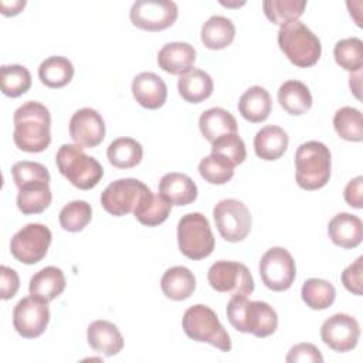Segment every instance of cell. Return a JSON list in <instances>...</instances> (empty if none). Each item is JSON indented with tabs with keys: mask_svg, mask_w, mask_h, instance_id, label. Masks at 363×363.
Segmentation results:
<instances>
[{
	"mask_svg": "<svg viewBox=\"0 0 363 363\" xmlns=\"http://www.w3.org/2000/svg\"><path fill=\"white\" fill-rule=\"evenodd\" d=\"M13 121V140L20 150L38 153L50 146L51 115L45 105L37 101H27L16 109Z\"/></svg>",
	"mask_w": 363,
	"mask_h": 363,
	"instance_id": "6da1fadb",
	"label": "cell"
},
{
	"mask_svg": "<svg viewBox=\"0 0 363 363\" xmlns=\"http://www.w3.org/2000/svg\"><path fill=\"white\" fill-rule=\"evenodd\" d=\"M227 319L238 332L257 337H267L278 328V315L271 305L262 301H248L241 295H233L228 301Z\"/></svg>",
	"mask_w": 363,
	"mask_h": 363,
	"instance_id": "7a4b0ae2",
	"label": "cell"
},
{
	"mask_svg": "<svg viewBox=\"0 0 363 363\" xmlns=\"http://www.w3.org/2000/svg\"><path fill=\"white\" fill-rule=\"evenodd\" d=\"M330 152L329 147L318 140H308L296 149L295 177L303 190H318L326 186L330 177Z\"/></svg>",
	"mask_w": 363,
	"mask_h": 363,
	"instance_id": "3957f363",
	"label": "cell"
},
{
	"mask_svg": "<svg viewBox=\"0 0 363 363\" xmlns=\"http://www.w3.org/2000/svg\"><path fill=\"white\" fill-rule=\"evenodd\" d=\"M278 45L285 57L301 68L315 65L322 54L320 40L299 20L279 27Z\"/></svg>",
	"mask_w": 363,
	"mask_h": 363,
	"instance_id": "277c9868",
	"label": "cell"
},
{
	"mask_svg": "<svg viewBox=\"0 0 363 363\" xmlns=\"http://www.w3.org/2000/svg\"><path fill=\"white\" fill-rule=\"evenodd\" d=\"M55 163L60 173L81 190L95 187L104 176L101 163L95 157L85 155L78 145L64 143L55 155Z\"/></svg>",
	"mask_w": 363,
	"mask_h": 363,
	"instance_id": "5b68a950",
	"label": "cell"
},
{
	"mask_svg": "<svg viewBox=\"0 0 363 363\" xmlns=\"http://www.w3.org/2000/svg\"><path fill=\"white\" fill-rule=\"evenodd\" d=\"M184 333L194 342L210 343L221 352L231 350V339L216 312L201 303L190 306L182 319Z\"/></svg>",
	"mask_w": 363,
	"mask_h": 363,
	"instance_id": "8992f818",
	"label": "cell"
},
{
	"mask_svg": "<svg viewBox=\"0 0 363 363\" xmlns=\"http://www.w3.org/2000/svg\"><path fill=\"white\" fill-rule=\"evenodd\" d=\"M177 242L182 254L190 259L208 257L216 245L208 220L201 213H187L177 223Z\"/></svg>",
	"mask_w": 363,
	"mask_h": 363,
	"instance_id": "52a82bcc",
	"label": "cell"
},
{
	"mask_svg": "<svg viewBox=\"0 0 363 363\" xmlns=\"http://www.w3.org/2000/svg\"><path fill=\"white\" fill-rule=\"evenodd\" d=\"M213 218L220 235L228 242L242 241L251 231V213L235 199H224L213 208Z\"/></svg>",
	"mask_w": 363,
	"mask_h": 363,
	"instance_id": "ba28073f",
	"label": "cell"
},
{
	"mask_svg": "<svg viewBox=\"0 0 363 363\" xmlns=\"http://www.w3.org/2000/svg\"><path fill=\"white\" fill-rule=\"evenodd\" d=\"M207 279L217 292L247 296L254 291V278L250 269L237 261H216L208 268Z\"/></svg>",
	"mask_w": 363,
	"mask_h": 363,
	"instance_id": "9c48e42d",
	"label": "cell"
},
{
	"mask_svg": "<svg viewBox=\"0 0 363 363\" xmlns=\"http://www.w3.org/2000/svg\"><path fill=\"white\" fill-rule=\"evenodd\" d=\"M51 240L52 235L47 225L30 223L13 235L10 241V251L17 261L33 265L45 257Z\"/></svg>",
	"mask_w": 363,
	"mask_h": 363,
	"instance_id": "30bf717a",
	"label": "cell"
},
{
	"mask_svg": "<svg viewBox=\"0 0 363 363\" xmlns=\"http://www.w3.org/2000/svg\"><path fill=\"white\" fill-rule=\"evenodd\" d=\"M258 268L264 285L271 291H286L295 281V261L291 252L282 247H272L264 252Z\"/></svg>",
	"mask_w": 363,
	"mask_h": 363,
	"instance_id": "8fae6325",
	"label": "cell"
},
{
	"mask_svg": "<svg viewBox=\"0 0 363 363\" xmlns=\"http://www.w3.org/2000/svg\"><path fill=\"white\" fill-rule=\"evenodd\" d=\"M177 14V4L170 0H138L129 11L133 26L146 31H162L170 27Z\"/></svg>",
	"mask_w": 363,
	"mask_h": 363,
	"instance_id": "7c38bea8",
	"label": "cell"
},
{
	"mask_svg": "<svg viewBox=\"0 0 363 363\" xmlns=\"http://www.w3.org/2000/svg\"><path fill=\"white\" fill-rule=\"evenodd\" d=\"M147 189L145 183L138 179L126 177L109 183L101 193V204L112 216L122 217L133 213L139 199Z\"/></svg>",
	"mask_w": 363,
	"mask_h": 363,
	"instance_id": "4fadbf2b",
	"label": "cell"
},
{
	"mask_svg": "<svg viewBox=\"0 0 363 363\" xmlns=\"http://www.w3.org/2000/svg\"><path fill=\"white\" fill-rule=\"evenodd\" d=\"M50 322L48 302L37 296H26L13 309V326L26 339H34L44 333Z\"/></svg>",
	"mask_w": 363,
	"mask_h": 363,
	"instance_id": "5bb4252c",
	"label": "cell"
},
{
	"mask_svg": "<svg viewBox=\"0 0 363 363\" xmlns=\"http://www.w3.org/2000/svg\"><path fill=\"white\" fill-rule=\"evenodd\" d=\"M323 343L335 352H349L356 347L360 337L357 320L347 313H335L320 326Z\"/></svg>",
	"mask_w": 363,
	"mask_h": 363,
	"instance_id": "9a60e30c",
	"label": "cell"
},
{
	"mask_svg": "<svg viewBox=\"0 0 363 363\" xmlns=\"http://www.w3.org/2000/svg\"><path fill=\"white\" fill-rule=\"evenodd\" d=\"M69 136L79 147H95L105 138V122L92 108L78 109L69 119Z\"/></svg>",
	"mask_w": 363,
	"mask_h": 363,
	"instance_id": "2e32d148",
	"label": "cell"
},
{
	"mask_svg": "<svg viewBox=\"0 0 363 363\" xmlns=\"http://www.w3.org/2000/svg\"><path fill=\"white\" fill-rule=\"evenodd\" d=\"M132 94L140 106L157 109L166 102L167 86L157 74L140 72L132 81Z\"/></svg>",
	"mask_w": 363,
	"mask_h": 363,
	"instance_id": "e0dca14e",
	"label": "cell"
},
{
	"mask_svg": "<svg viewBox=\"0 0 363 363\" xmlns=\"http://www.w3.org/2000/svg\"><path fill=\"white\" fill-rule=\"evenodd\" d=\"M194 61H196V50L189 43H182V41L167 43L157 52L159 67L172 75L186 74L193 68Z\"/></svg>",
	"mask_w": 363,
	"mask_h": 363,
	"instance_id": "ac0fdd59",
	"label": "cell"
},
{
	"mask_svg": "<svg viewBox=\"0 0 363 363\" xmlns=\"http://www.w3.org/2000/svg\"><path fill=\"white\" fill-rule=\"evenodd\" d=\"M197 186L193 179L184 173H166L159 182V194L172 206H187L197 199Z\"/></svg>",
	"mask_w": 363,
	"mask_h": 363,
	"instance_id": "d6986e66",
	"label": "cell"
},
{
	"mask_svg": "<svg viewBox=\"0 0 363 363\" xmlns=\"http://www.w3.org/2000/svg\"><path fill=\"white\" fill-rule=\"evenodd\" d=\"M88 345L98 353L105 356H115L123 347V337L116 328L109 320H94L89 323L86 330Z\"/></svg>",
	"mask_w": 363,
	"mask_h": 363,
	"instance_id": "ffe728a7",
	"label": "cell"
},
{
	"mask_svg": "<svg viewBox=\"0 0 363 363\" xmlns=\"http://www.w3.org/2000/svg\"><path fill=\"white\" fill-rule=\"evenodd\" d=\"M328 234L335 245L354 248L363 238L362 220L350 213H339L329 221Z\"/></svg>",
	"mask_w": 363,
	"mask_h": 363,
	"instance_id": "44dd1931",
	"label": "cell"
},
{
	"mask_svg": "<svg viewBox=\"0 0 363 363\" xmlns=\"http://www.w3.org/2000/svg\"><path fill=\"white\" fill-rule=\"evenodd\" d=\"M288 143V133L282 128L267 125L257 132L254 138V150L262 160H277L285 153Z\"/></svg>",
	"mask_w": 363,
	"mask_h": 363,
	"instance_id": "7402d4cb",
	"label": "cell"
},
{
	"mask_svg": "<svg viewBox=\"0 0 363 363\" xmlns=\"http://www.w3.org/2000/svg\"><path fill=\"white\" fill-rule=\"evenodd\" d=\"M170 211L172 204L162 194H156L147 187L139 199L133 214L140 224L155 227L166 221Z\"/></svg>",
	"mask_w": 363,
	"mask_h": 363,
	"instance_id": "603a6c76",
	"label": "cell"
},
{
	"mask_svg": "<svg viewBox=\"0 0 363 363\" xmlns=\"http://www.w3.org/2000/svg\"><path fill=\"white\" fill-rule=\"evenodd\" d=\"M65 289L64 272L57 267H45L35 272L28 284L30 295L50 302L60 296Z\"/></svg>",
	"mask_w": 363,
	"mask_h": 363,
	"instance_id": "cb8c5ba5",
	"label": "cell"
},
{
	"mask_svg": "<svg viewBox=\"0 0 363 363\" xmlns=\"http://www.w3.org/2000/svg\"><path fill=\"white\" fill-rule=\"evenodd\" d=\"M272 109L269 92L259 85L250 86L238 101V111L244 119L252 123L265 121Z\"/></svg>",
	"mask_w": 363,
	"mask_h": 363,
	"instance_id": "d4e9b609",
	"label": "cell"
},
{
	"mask_svg": "<svg viewBox=\"0 0 363 363\" xmlns=\"http://www.w3.org/2000/svg\"><path fill=\"white\" fill-rule=\"evenodd\" d=\"M278 102L281 108L289 115L299 116L311 109L313 101L309 88L303 82L298 79H289L279 86Z\"/></svg>",
	"mask_w": 363,
	"mask_h": 363,
	"instance_id": "484cf974",
	"label": "cell"
},
{
	"mask_svg": "<svg viewBox=\"0 0 363 363\" xmlns=\"http://www.w3.org/2000/svg\"><path fill=\"white\" fill-rule=\"evenodd\" d=\"M160 288L169 299L184 301L196 289V277L193 272L182 265L166 269L160 279Z\"/></svg>",
	"mask_w": 363,
	"mask_h": 363,
	"instance_id": "4316f807",
	"label": "cell"
},
{
	"mask_svg": "<svg viewBox=\"0 0 363 363\" xmlns=\"http://www.w3.org/2000/svg\"><path fill=\"white\" fill-rule=\"evenodd\" d=\"M213 88L214 84L211 77L199 68H191L186 74L180 75L177 81L180 96L190 104H199L207 99L213 94Z\"/></svg>",
	"mask_w": 363,
	"mask_h": 363,
	"instance_id": "83f0119b",
	"label": "cell"
},
{
	"mask_svg": "<svg viewBox=\"0 0 363 363\" xmlns=\"http://www.w3.org/2000/svg\"><path fill=\"white\" fill-rule=\"evenodd\" d=\"M201 135L211 143L217 138L228 133H238L235 118L223 108H210L199 118Z\"/></svg>",
	"mask_w": 363,
	"mask_h": 363,
	"instance_id": "f1b7e54d",
	"label": "cell"
},
{
	"mask_svg": "<svg viewBox=\"0 0 363 363\" xmlns=\"http://www.w3.org/2000/svg\"><path fill=\"white\" fill-rule=\"evenodd\" d=\"M235 37L234 23L224 16H211L201 26V43L208 50H223Z\"/></svg>",
	"mask_w": 363,
	"mask_h": 363,
	"instance_id": "f546056e",
	"label": "cell"
},
{
	"mask_svg": "<svg viewBox=\"0 0 363 363\" xmlns=\"http://www.w3.org/2000/svg\"><path fill=\"white\" fill-rule=\"evenodd\" d=\"M50 183L35 182L18 187L17 207L23 214H40L51 204Z\"/></svg>",
	"mask_w": 363,
	"mask_h": 363,
	"instance_id": "4dcf8cb0",
	"label": "cell"
},
{
	"mask_svg": "<svg viewBox=\"0 0 363 363\" xmlns=\"http://www.w3.org/2000/svg\"><path fill=\"white\" fill-rule=\"evenodd\" d=\"M74 77L72 62L61 55L45 58L38 67V78L48 88H62Z\"/></svg>",
	"mask_w": 363,
	"mask_h": 363,
	"instance_id": "1f68e13d",
	"label": "cell"
},
{
	"mask_svg": "<svg viewBox=\"0 0 363 363\" xmlns=\"http://www.w3.org/2000/svg\"><path fill=\"white\" fill-rule=\"evenodd\" d=\"M106 156L112 166L118 169H130L140 163L143 147L132 138H118L109 143Z\"/></svg>",
	"mask_w": 363,
	"mask_h": 363,
	"instance_id": "d6a6232c",
	"label": "cell"
},
{
	"mask_svg": "<svg viewBox=\"0 0 363 363\" xmlns=\"http://www.w3.org/2000/svg\"><path fill=\"white\" fill-rule=\"evenodd\" d=\"M301 296L306 306L315 311H322L329 308L335 302L336 289L326 279L309 278L302 285Z\"/></svg>",
	"mask_w": 363,
	"mask_h": 363,
	"instance_id": "836d02e7",
	"label": "cell"
},
{
	"mask_svg": "<svg viewBox=\"0 0 363 363\" xmlns=\"http://www.w3.org/2000/svg\"><path fill=\"white\" fill-rule=\"evenodd\" d=\"M0 86H1V92L6 96L17 98L30 89L31 74L24 65H20V64L1 65Z\"/></svg>",
	"mask_w": 363,
	"mask_h": 363,
	"instance_id": "e575fe53",
	"label": "cell"
},
{
	"mask_svg": "<svg viewBox=\"0 0 363 363\" xmlns=\"http://www.w3.org/2000/svg\"><path fill=\"white\" fill-rule=\"evenodd\" d=\"M333 126L336 133L349 142H362L363 121L359 109L353 106H342L333 116Z\"/></svg>",
	"mask_w": 363,
	"mask_h": 363,
	"instance_id": "d590c367",
	"label": "cell"
},
{
	"mask_svg": "<svg viewBox=\"0 0 363 363\" xmlns=\"http://www.w3.org/2000/svg\"><path fill=\"white\" fill-rule=\"evenodd\" d=\"M333 55L340 68L349 72L362 71L363 67V41L357 37L343 38L336 43Z\"/></svg>",
	"mask_w": 363,
	"mask_h": 363,
	"instance_id": "8d00e7d4",
	"label": "cell"
},
{
	"mask_svg": "<svg viewBox=\"0 0 363 363\" xmlns=\"http://www.w3.org/2000/svg\"><path fill=\"white\" fill-rule=\"evenodd\" d=\"M306 7L305 0H265L262 3L267 18L274 24H285L298 20Z\"/></svg>",
	"mask_w": 363,
	"mask_h": 363,
	"instance_id": "74e56055",
	"label": "cell"
},
{
	"mask_svg": "<svg viewBox=\"0 0 363 363\" xmlns=\"http://www.w3.org/2000/svg\"><path fill=\"white\" fill-rule=\"evenodd\" d=\"M234 164L218 155H208L199 163L200 176L210 184H225L234 176Z\"/></svg>",
	"mask_w": 363,
	"mask_h": 363,
	"instance_id": "f35d334b",
	"label": "cell"
},
{
	"mask_svg": "<svg viewBox=\"0 0 363 363\" xmlns=\"http://www.w3.org/2000/svg\"><path fill=\"white\" fill-rule=\"evenodd\" d=\"M58 218L65 231L78 233L84 230L92 218L91 204L85 200H74L61 208Z\"/></svg>",
	"mask_w": 363,
	"mask_h": 363,
	"instance_id": "ab89813d",
	"label": "cell"
},
{
	"mask_svg": "<svg viewBox=\"0 0 363 363\" xmlns=\"http://www.w3.org/2000/svg\"><path fill=\"white\" fill-rule=\"evenodd\" d=\"M211 153L223 156L234 166L242 163L247 157V149L244 140L238 133H228L217 138L211 142Z\"/></svg>",
	"mask_w": 363,
	"mask_h": 363,
	"instance_id": "60d3db41",
	"label": "cell"
},
{
	"mask_svg": "<svg viewBox=\"0 0 363 363\" xmlns=\"http://www.w3.org/2000/svg\"><path fill=\"white\" fill-rule=\"evenodd\" d=\"M11 174L17 189L24 184H30L35 182L50 183L48 169L44 164L37 162H30V160L17 162L11 167Z\"/></svg>",
	"mask_w": 363,
	"mask_h": 363,
	"instance_id": "b9f144b4",
	"label": "cell"
},
{
	"mask_svg": "<svg viewBox=\"0 0 363 363\" xmlns=\"http://www.w3.org/2000/svg\"><path fill=\"white\" fill-rule=\"evenodd\" d=\"M285 360L288 363H309V362H323L320 350L312 343H298L291 347Z\"/></svg>",
	"mask_w": 363,
	"mask_h": 363,
	"instance_id": "7bdbcfd3",
	"label": "cell"
},
{
	"mask_svg": "<svg viewBox=\"0 0 363 363\" xmlns=\"http://www.w3.org/2000/svg\"><path fill=\"white\" fill-rule=\"evenodd\" d=\"M362 261H363V257H359L353 264L346 267L342 272V282L345 288L354 295H362V284H363Z\"/></svg>",
	"mask_w": 363,
	"mask_h": 363,
	"instance_id": "ee69618b",
	"label": "cell"
},
{
	"mask_svg": "<svg viewBox=\"0 0 363 363\" xmlns=\"http://www.w3.org/2000/svg\"><path fill=\"white\" fill-rule=\"evenodd\" d=\"M20 288V278L13 268L6 265L0 267V296L7 301L13 298Z\"/></svg>",
	"mask_w": 363,
	"mask_h": 363,
	"instance_id": "f6af8a7d",
	"label": "cell"
},
{
	"mask_svg": "<svg viewBox=\"0 0 363 363\" xmlns=\"http://www.w3.org/2000/svg\"><path fill=\"white\" fill-rule=\"evenodd\" d=\"M345 200L350 207L362 208L363 207V177L357 176L352 179L343 191Z\"/></svg>",
	"mask_w": 363,
	"mask_h": 363,
	"instance_id": "bcb514c9",
	"label": "cell"
},
{
	"mask_svg": "<svg viewBox=\"0 0 363 363\" xmlns=\"http://www.w3.org/2000/svg\"><path fill=\"white\" fill-rule=\"evenodd\" d=\"M24 6H26V0H14L11 3H9V1L0 3L1 13L4 16H16L21 11V9H24Z\"/></svg>",
	"mask_w": 363,
	"mask_h": 363,
	"instance_id": "7dc6e473",
	"label": "cell"
},
{
	"mask_svg": "<svg viewBox=\"0 0 363 363\" xmlns=\"http://www.w3.org/2000/svg\"><path fill=\"white\" fill-rule=\"evenodd\" d=\"M360 75H362V71H357V72H352L350 78H349L350 79L349 81L350 88L354 92L356 98H360Z\"/></svg>",
	"mask_w": 363,
	"mask_h": 363,
	"instance_id": "c3c4849f",
	"label": "cell"
}]
</instances>
